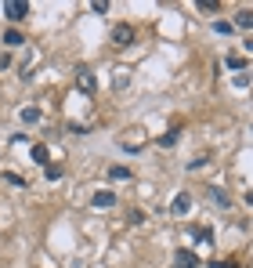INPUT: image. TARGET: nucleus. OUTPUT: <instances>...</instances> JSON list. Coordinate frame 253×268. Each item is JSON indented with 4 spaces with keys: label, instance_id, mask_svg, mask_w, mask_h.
Returning a JSON list of instances; mask_svg holds the SVG:
<instances>
[{
    "label": "nucleus",
    "instance_id": "4be33fe9",
    "mask_svg": "<svg viewBox=\"0 0 253 268\" xmlns=\"http://www.w3.org/2000/svg\"><path fill=\"white\" fill-rule=\"evenodd\" d=\"M210 268H239L235 261H210Z\"/></svg>",
    "mask_w": 253,
    "mask_h": 268
},
{
    "label": "nucleus",
    "instance_id": "6e6552de",
    "mask_svg": "<svg viewBox=\"0 0 253 268\" xmlns=\"http://www.w3.org/2000/svg\"><path fill=\"white\" fill-rule=\"evenodd\" d=\"M40 120H44V112H40L36 105H26L22 109V124H40Z\"/></svg>",
    "mask_w": 253,
    "mask_h": 268
},
{
    "label": "nucleus",
    "instance_id": "f8f14e48",
    "mask_svg": "<svg viewBox=\"0 0 253 268\" xmlns=\"http://www.w3.org/2000/svg\"><path fill=\"white\" fill-rule=\"evenodd\" d=\"M210 196H214V203H221V207H232V196L224 192V188H214Z\"/></svg>",
    "mask_w": 253,
    "mask_h": 268
},
{
    "label": "nucleus",
    "instance_id": "ddd939ff",
    "mask_svg": "<svg viewBox=\"0 0 253 268\" xmlns=\"http://www.w3.org/2000/svg\"><path fill=\"white\" fill-rule=\"evenodd\" d=\"M203 15H214V11H221V4H214V0H199V4H195Z\"/></svg>",
    "mask_w": 253,
    "mask_h": 268
},
{
    "label": "nucleus",
    "instance_id": "f257e3e1",
    "mask_svg": "<svg viewBox=\"0 0 253 268\" xmlns=\"http://www.w3.org/2000/svg\"><path fill=\"white\" fill-rule=\"evenodd\" d=\"M131 44H134V26H127V22L112 26V47H131Z\"/></svg>",
    "mask_w": 253,
    "mask_h": 268
},
{
    "label": "nucleus",
    "instance_id": "aec40b11",
    "mask_svg": "<svg viewBox=\"0 0 253 268\" xmlns=\"http://www.w3.org/2000/svg\"><path fill=\"white\" fill-rule=\"evenodd\" d=\"M44 178H47V181H58V178H62V167H44Z\"/></svg>",
    "mask_w": 253,
    "mask_h": 268
},
{
    "label": "nucleus",
    "instance_id": "f3484780",
    "mask_svg": "<svg viewBox=\"0 0 253 268\" xmlns=\"http://www.w3.org/2000/svg\"><path fill=\"white\" fill-rule=\"evenodd\" d=\"M178 138H181V131H170V134H163V138H159V145L170 149V145H178Z\"/></svg>",
    "mask_w": 253,
    "mask_h": 268
},
{
    "label": "nucleus",
    "instance_id": "6ab92c4d",
    "mask_svg": "<svg viewBox=\"0 0 253 268\" xmlns=\"http://www.w3.org/2000/svg\"><path fill=\"white\" fill-rule=\"evenodd\" d=\"M232 29H235V26H232V22H214V33H221V36H228V33H232Z\"/></svg>",
    "mask_w": 253,
    "mask_h": 268
},
{
    "label": "nucleus",
    "instance_id": "412c9836",
    "mask_svg": "<svg viewBox=\"0 0 253 268\" xmlns=\"http://www.w3.org/2000/svg\"><path fill=\"white\" fill-rule=\"evenodd\" d=\"M232 84H235V87H249V76H246V72H235Z\"/></svg>",
    "mask_w": 253,
    "mask_h": 268
},
{
    "label": "nucleus",
    "instance_id": "7ed1b4c3",
    "mask_svg": "<svg viewBox=\"0 0 253 268\" xmlns=\"http://www.w3.org/2000/svg\"><path fill=\"white\" fill-rule=\"evenodd\" d=\"M174 268H199V257H195V250H188V247L174 250Z\"/></svg>",
    "mask_w": 253,
    "mask_h": 268
},
{
    "label": "nucleus",
    "instance_id": "f03ea898",
    "mask_svg": "<svg viewBox=\"0 0 253 268\" xmlns=\"http://www.w3.org/2000/svg\"><path fill=\"white\" fill-rule=\"evenodd\" d=\"M4 15H8L11 22H22V18H29V4H26V0H8V4H4Z\"/></svg>",
    "mask_w": 253,
    "mask_h": 268
},
{
    "label": "nucleus",
    "instance_id": "39448f33",
    "mask_svg": "<svg viewBox=\"0 0 253 268\" xmlns=\"http://www.w3.org/2000/svg\"><path fill=\"white\" fill-rule=\"evenodd\" d=\"M170 210H174V214H188V210H192V196H188V192H178L174 203H170Z\"/></svg>",
    "mask_w": 253,
    "mask_h": 268
},
{
    "label": "nucleus",
    "instance_id": "9d476101",
    "mask_svg": "<svg viewBox=\"0 0 253 268\" xmlns=\"http://www.w3.org/2000/svg\"><path fill=\"white\" fill-rule=\"evenodd\" d=\"M33 163H40V167H47V145H33Z\"/></svg>",
    "mask_w": 253,
    "mask_h": 268
},
{
    "label": "nucleus",
    "instance_id": "0eeeda50",
    "mask_svg": "<svg viewBox=\"0 0 253 268\" xmlns=\"http://www.w3.org/2000/svg\"><path fill=\"white\" fill-rule=\"evenodd\" d=\"M235 29H253V11L249 8H242V11H235V22H232Z\"/></svg>",
    "mask_w": 253,
    "mask_h": 268
},
{
    "label": "nucleus",
    "instance_id": "1a4fd4ad",
    "mask_svg": "<svg viewBox=\"0 0 253 268\" xmlns=\"http://www.w3.org/2000/svg\"><path fill=\"white\" fill-rule=\"evenodd\" d=\"M4 44H8V47H22V44H26V36H22L18 29H8V33H4Z\"/></svg>",
    "mask_w": 253,
    "mask_h": 268
},
{
    "label": "nucleus",
    "instance_id": "5701e85b",
    "mask_svg": "<svg viewBox=\"0 0 253 268\" xmlns=\"http://www.w3.org/2000/svg\"><path fill=\"white\" fill-rule=\"evenodd\" d=\"M246 203H249V207H253V188H246Z\"/></svg>",
    "mask_w": 253,
    "mask_h": 268
},
{
    "label": "nucleus",
    "instance_id": "423d86ee",
    "mask_svg": "<svg viewBox=\"0 0 253 268\" xmlns=\"http://www.w3.org/2000/svg\"><path fill=\"white\" fill-rule=\"evenodd\" d=\"M76 72H80V91H87V94H91V91L98 87V80H94V72H91V69H76Z\"/></svg>",
    "mask_w": 253,
    "mask_h": 268
},
{
    "label": "nucleus",
    "instance_id": "2eb2a0df",
    "mask_svg": "<svg viewBox=\"0 0 253 268\" xmlns=\"http://www.w3.org/2000/svg\"><path fill=\"white\" fill-rule=\"evenodd\" d=\"M195 239H199V243L206 247L210 239H214V232H210V228H206V225H199V228H195Z\"/></svg>",
    "mask_w": 253,
    "mask_h": 268
},
{
    "label": "nucleus",
    "instance_id": "a211bd4d",
    "mask_svg": "<svg viewBox=\"0 0 253 268\" xmlns=\"http://www.w3.org/2000/svg\"><path fill=\"white\" fill-rule=\"evenodd\" d=\"M91 11H94V15H109V0H94Z\"/></svg>",
    "mask_w": 253,
    "mask_h": 268
},
{
    "label": "nucleus",
    "instance_id": "dca6fc26",
    "mask_svg": "<svg viewBox=\"0 0 253 268\" xmlns=\"http://www.w3.org/2000/svg\"><path fill=\"white\" fill-rule=\"evenodd\" d=\"M224 65H228V69H242V65H246V58H242V55H228V58H224Z\"/></svg>",
    "mask_w": 253,
    "mask_h": 268
},
{
    "label": "nucleus",
    "instance_id": "4468645a",
    "mask_svg": "<svg viewBox=\"0 0 253 268\" xmlns=\"http://www.w3.org/2000/svg\"><path fill=\"white\" fill-rule=\"evenodd\" d=\"M4 181H8V185H15V188H26V178H22V174H15V170H8V174H4Z\"/></svg>",
    "mask_w": 253,
    "mask_h": 268
},
{
    "label": "nucleus",
    "instance_id": "20e7f679",
    "mask_svg": "<svg viewBox=\"0 0 253 268\" xmlns=\"http://www.w3.org/2000/svg\"><path fill=\"white\" fill-rule=\"evenodd\" d=\"M91 203L98 210H109V207H116V192H112V188H98V192L91 196Z\"/></svg>",
    "mask_w": 253,
    "mask_h": 268
},
{
    "label": "nucleus",
    "instance_id": "9b49d317",
    "mask_svg": "<svg viewBox=\"0 0 253 268\" xmlns=\"http://www.w3.org/2000/svg\"><path fill=\"white\" fill-rule=\"evenodd\" d=\"M109 178H112V181H127V178H131V170L119 167V163H112V167H109Z\"/></svg>",
    "mask_w": 253,
    "mask_h": 268
}]
</instances>
